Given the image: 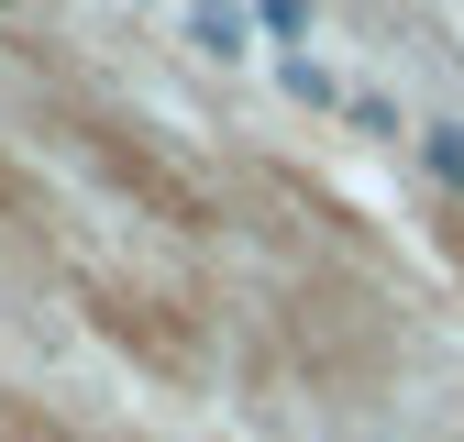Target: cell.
<instances>
[{
    "label": "cell",
    "mask_w": 464,
    "mask_h": 442,
    "mask_svg": "<svg viewBox=\"0 0 464 442\" xmlns=\"http://www.w3.org/2000/svg\"><path fill=\"white\" fill-rule=\"evenodd\" d=\"M431 166H442V178L464 188V133H453V122H431Z\"/></svg>",
    "instance_id": "obj_1"
}]
</instances>
